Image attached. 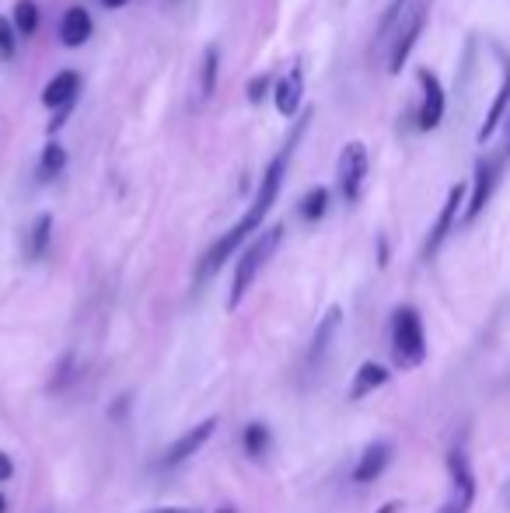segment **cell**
I'll use <instances>...</instances> for the list:
<instances>
[{
	"label": "cell",
	"instance_id": "9c48e42d",
	"mask_svg": "<svg viewBox=\"0 0 510 513\" xmlns=\"http://www.w3.org/2000/svg\"><path fill=\"white\" fill-rule=\"evenodd\" d=\"M416 81H420V91H423V102H420V112H416V126L423 133L437 130L444 119V109H448V95H444V84L437 81L434 70L420 67L416 70Z\"/></svg>",
	"mask_w": 510,
	"mask_h": 513
},
{
	"label": "cell",
	"instance_id": "4dcf8cb0",
	"mask_svg": "<svg viewBox=\"0 0 510 513\" xmlns=\"http://www.w3.org/2000/svg\"><path fill=\"white\" fill-rule=\"evenodd\" d=\"M102 4L109 7V11H116V7H126V4H130V0H102Z\"/></svg>",
	"mask_w": 510,
	"mask_h": 513
},
{
	"label": "cell",
	"instance_id": "ba28073f",
	"mask_svg": "<svg viewBox=\"0 0 510 513\" xmlns=\"http://www.w3.org/2000/svg\"><path fill=\"white\" fill-rule=\"evenodd\" d=\"M423 25H427V4L420 0V4L409 7V14L402 18L399 32H395V39L388 42V74H399V70L406 67L416 39L423 35Z\"/></svg>",
	"mask_w": 510,
	"mask_h": 513
},
{
	"label": "cell",
	"instance_id": "e0dca14e",
	"mask_svg": "<svg viewBox=\"0 0 510 513\" xmlns=\"http://www.w3.org/2000/svg\"><path fill=\"white\" fill-rule=\"evenodd\" d=\"M388 377H392L388 367H381V363H364L350 384V402H360V398H367L371 391H378L381 384H388Z\"/></svg>",
	"mask_w": 510,
	"mask_h": 513
},
{
	"label": "cell",
	"instance_id": "d6986e66",
	"mask_svg": "<svg viewBox=\"0 0 510 513\" xmlns=\"http://www.w3.org/2000/svg\"><path fill=\"white\" fill-rule=\"evenodd\" d=\"M49 241H53V217L49 213H39L35 224L28 227V238H25V255L28 259H42L49 252Z\"/></svg>",
	"mask_w": 510,
	"mask_h": 513
},
{
	"label": "cell",
	"instance_id": "3957f363",
	"mask_svg": "<svg viewBox=\"0 0 510 513\" xmlns=\"http://www.w3.org/2000/svg\"><path fill=\"white\" fill-rule=\"evenodd\" d=\"M388 336H392V360L402 370H416L427 360V329H423V318L416 308L402 304L392 311V325H388Z\"/></svg>",
	"mask_w": 510,
	"mask_h": 513
},
{
	"label": "cell",
	"instance_id": "9a60e30c",
	"mask_svg": "<svg viewBox=\"0 0 510 513\" xmlns=\"http://www.w3.org/2000/svg\"><path fill=\"white\" fill-rule=\"evenodd\" d=\"M91 32H95V21H91L88 7H81V4L67 7V14H63V21H60V42H63V46L81 49L84 42L91 39Z\"/></svg>",
	"mask_w": 510,
	"mask_h": 513
},
{
	"label": "cell",
	"instance_id": "52a82bcc",
	"mask_svg": "<svg viewBox=\"0 0 510 513\" xmlns=\"http://www.w3.org/2000/svg\"><path fill=\"white\" fill-rule=\"evenodd\" d=\"M465 196H469V185H462V182L448 189V199H444L441 213H437L434 227H430V234H427V245H423V259H427V262L441 252L444 241H448V234L455 231L458 213H465Z\"/></svg>",
	"mask_w": 510,
	"mask_h": 513
},
{
	"label": "cell",
	"instance_id": "7402d4cb",
	"mask_svg": "<svg viewBox=\"0 0 510 513\" xmlns=\"http://www.w3.org/2000/svg\"><path fill=\"white\" fill-rule=\"evenodd\" d=\"M217 74H221V49L207 46V49H203V67H200V91H203V98H214Z\"/></svg>",
	"mask_w": 510,
	"mask_h": 513
},
{
	"label": "cell",
	"instance_id": "d6a6232c",
	"mask_svg": "<svg viewBox=\"0 0 510 513\" xmlns=\"http://www.w3.org/2000/svg\"><path fill=\"white\" fill-rule=\"evenodd\" d=\"M0 513H7V500H4V496H0Z\"/></svg>",
	"mask_w": 510,
	"mask_h": 513
},
{
	"label": "cell",
	"instance_id": "603a6c76",
	"mask_svg": "<svg viewBox=\"0 0 510 513\" xmlns=\"http://www.w3.org/2000/svg\"><path fill=\"white\" fill-rule=\"evenodd\" d=\"M329 189L325 185H315V189H308L304 192V199H301V217L308 220V224H315V220H322L325 217V210H329Z\"/></svg>",
	"mask_w": 510,
	"mask_h": 513
},
{
	"label": "cell",
	"instance_id": "30bf717a",
	"mask_svg": "<svg viewBox=\"0 0 510 513\" xmlns=\"http://www.w3.org/2000/svg\"><path fill=\"white\" fill-rule=\"evenodd\" d=\"M497 60H500V88H497V95H493L490 112L483 116V126H479V144L493 140V133L504 126V119L510 112V56L504 49H497Z\"/></svg>",
	"mask_w": 510,
	"mask_h": 513
},
{
	"label": "cell",
	"instance_id": "4fadbf2b",
	"mask_svg": "<svg viewBox=\"0 0 510 513\" xmlns=\"http://www.w3.org/2000/svg\"><path fill=\"white\" fill-rule=\"evenodd\" d=\"M77 91H81V74H77V70H60V74L42 88V105L56 112H67L70 105H74Z\"/></svg>",
	"mask_w": 510,
	"mask_h": 513
},
{
	"label": "cell",
	"instance_id": "d4e9b609",
	"mask_svg": "<svg viewBox=\"0 0 510 513\" xmlns=\"http://www.w3.org/2000/svg\"><path fill=\"white\" fill-rule=\"evenodd\" d=\"M18 53V32L11 18H0V60H14Z\"/></svg>",
	"mask_w": 510,
	"mask_h": 513
},
{
	"label": "cell",
	"instance_id": "8992f818",
	"mask_svg": "<svg viewBox=\"0 0 510 513\" xmlns=\"http://www.w3.org/2000/svg\"><path fill=\"white\" fill-rule=\"evenodd\" d=\"M448 475H451V493L437 513H469L472 503H476V475H472V465L462 451L448 454Z\"/></svg>",
	"mask_w": 510,
	"mask_h": 513
},
{
	"label": "cell",
	"instance_id": "7c38bea8",
	"mask_svg": "<svg viewBox=\"0 0 510 513\" xmlns=\"http://www.w3.org/2000/svg\"><path fill=\"white\" fill-rule=\"evenodd\" d=\"M214 430H217V419L214 416L203 419L200 426H193L189 433H182V437L175 440L172 447H168V454H165V461H161V465H165V468H179L182 461H189L203 444H207L210 437H214Z\"/></svg>",
	"mask_w": 510,
	"mask_h": 513
},
{
	"label": "cell",
	"instance_id": "8fae6325",
	"mask_svg": "<svg viewBox=\"0 0 510 513\" xmlns=\"http://www.w3.org/2000/svg\"><path fill=\"white\" fill-rule=\"evenodd\" d=\"M301 98H304V60H290L287 74H280L273 84V105L280 116L290 119L301 109Z\"/></svg>",
	"mask_w": 510,
	"mask_h": 513
},
{
	"label": "cell",
	"instance_id": "4316f807",
	"mask_svg": "<svg viewBox=\"0 0 510 513\" xmlns=\"http://www.w3.org/2000/svg\"><path fill=\"white\" fill-rule=\"evenodd\" d=\"M497 154L510 165V112H507V119H504V144H500V151H497Z\"/></svg>",
	"mask_w": 510,
	"mask_h": 513
},
{
	"label": "cell",
	"instance_id": "5b68a950",
	"mask_svg": "<svg viewBox=\"0 0 510 513\" xmlns=\"http://www.w3.org/2000/svg\"><path fill=\"white\" fill-rule=\"evenodd\" d=\"M507 161L500 158V154H490V158H479L476 161V178H472V189H469V203H465V224H472V220L479 217V213L490 206L493 192H497L500 185V175H504Z\"/></svg>",
	"mask_w": 510,
	"mask_h": 513
},
{
	"label": "cell",
	"instance_id": "f1b7e54d",
	"mask_svg": "<svg viewBox=\"0 0 510 513\" xmlns=\"http://www.w3.org/2000/svg\"><path fill=\"white\" fill-rule=\"evenodd\" d=\"M266 77H259V81H255L252 84V88H249V98H252V102H259V98H262V91H266Z\"/></svg>",
	"mask_w": 510,
	"mask_h": 513
},
{
	"label": "cell",
	"instance_id": "1f68e13d",
	"mask_svg": "<svg viewBox=\"0 0 510 513\" xmlns=\"http://www.w3.org/2000/svg\"><path fill=\"white\" fill-rule=\"evenodd\" d=\"M399 510H402V503H385L378 513H399Z\"/></svg>",
	"mask_w": 510,
	"mask_h": 513
},
{
	"label": "cell",
	"instance_id": "277c9868",
	"mask_svg": "<svg viewBox=\"0 0 510 513\" xmlns=\"http://www.w3.org/2000/svg\"><path fill=\"white\" fill-rule=\"evenodd\" d=\"M367 171H371V154H367L364 140H350L339 151V165H336V178H339V192H343L346 203H357L360 192H364Z\"/></svg>",
	"mask_w": 510,
	"mask_h": 513
},
{
	"label": "cell",
	"instance_id": "6da1fadb",
	"mask_svg": "<svg viewBox=\"0 0 510 513\" xmlns=\"http://www.w3.org/2000/svg\"><path fill=\"white\" fill-rule=\"evenodd\" d=\"M308 119L311 116H304L301 123L290 130V137H287V144H283V151L276 154L273 161L266 165V175H262V182H259V189H255V199H252V206H249V213H245L242 220H238L235 227H231L224 238H217L214 245H210V252L203 255V266H200V276L207 280V276H214L217 269L224 266V262L231 259V255L238 252V248H245L249 241L259 234V227H262V220L269 217V210H273V203H276V196H280V189H283V178H287V165H290V154H294V147L301 144V137H304V130H308Z\"/></svg>",
	"mask_w": 510,
	"mask_h": 513
},
{
	"label": "cell",
	"instance_id": "5bb4252c",
	"mask_svg": "<svg viewBox=\"0 0 510 513\" xmlns=\"http://www.w3.org/2000/svg\"><path fill=\"white\" fill-rule=\"evenodd\" d=\"M388 461H392V444L374 440V444L360 454L357 468H353V482H357V486H371V482H378L381 475H385Z\"/></svg>",
	"mask_w": 510,
	"mask_h": 513
},
{
	"label": "cell",
	"instance_id": "2e32d148",
	"mask_svg": "<svg viewBox=\"0 0 510 513\" xmlns=\"http://www.w3.org/2000/svg\"><path fill=\"white\" fill-rule=\"evenodd\" d=\"M339 322H343V311H339V308L325 311L322 325H318V332H315V342H311V349H308V370H311V374H318V367H322L325 356H329V346H332V339H336Z\"/></svg>",
	"mask_w": 510,
	"mask_h": 513
},
{
	"label": "cell",
	"instance_id": "ffe728a7",
	"mask_svg": "<svg viewBox=\"0 0 510 513\" xmlns=\"http://www.w3.org/2000/svg\"><path fill=\"white\" fill-rule=\"evenodd\" d=\"M242 447H245V458L262 461L269 451H273V433H269L266 423H249L242 433Z\"/></svg>",
	"mask_w": 510,
	"mask_h": 513
},
{
	"label": "cell",
	"instance_id": "cb8c5ba5",
	"mask_svg": "<svg viewBox=\"0 0 510 513\" xmlns=\"http://www.w3.org/2000/svg\"><path fill=\"white\" fill-rule=\"evenodd\" d=\"M11 21H14V32L18 35H25V39L35 35V28H39V4H35V0H18Z\"/></svg>",
	"mask_w": 510,
	"mask_h": 513
},
{
	"label": "cell",
	"instance_id": "7a4b0ae2",
	"mask_svg": "<svg viewBox=\"0 0 510 513\" xmlns=\"http://www.w3.org/2000/svg\"><path fill=\"white\" fill-rule=\"evenodd\" d=\"M280 241H283V224H269L242 248V259H238V266H235V280H231V297H228L231 311L245 301V294H249L252 283L259 280V273L266 269V262L276 255Z\"/></svg>",
	"mask_w": 510,
	"mask_h": 513
},
{
	"label": "cell",
	"instance_id": "83f0119b",
	"mask_svg": "<svg viewBox=\"0 0 510 513\" xmlns=\"http://www.w3.org/2000/svg\"><path fill=\"white\" fill-rule=\"evenodd\" d=\"M14 475V465H11V458H7L4 451H0V482H7Z\"/></svg>",
	"mask_w": 510,
	"mask_h": 513
},
{
	"label": "cell",
	"instance_id": "484cf974",
	"mask_svg": "<svg viewBox=\"0 0 510 513\" xmlns=\"http://www.w3.org/2000/svg\"><path fill=\"white\" fill-rule=\"evenodd\" d=\"M70 367H74V360H70V356H63L60 370H56V381H53V391H63V388H67V381H70V377H74V370H70Z\"/></svg>",
	"mask_w": 510,
	"mask_h": 513
},
{
	"label": "cell",
	"instance_id": "ac0fdd59",
	"mask_svg": "<svg viewBox=\"0 0 510 513\" xmlns=\"http://www.w3.org/2000/svg\"><path fill=\"white\" fill-rule=\"evenodd\" d=\"M409 7H413V0H392V4L385 7V14H381V21H378V32H374V49H381L385 42L395 39V32H399Z\"/></svg>",
	"mask_w": 510,
	"mask_h": 513
},
{
	"label": "cell",
	"instance_id": "f546056e",
	"mask_svg": "<svg viewBox=\"0 0 510 513\" xmlns=\"http://www.w3.org/2000/svg\"><path fill=\"white\" fill-rule=\"evenodd\" d=\"M147 513H196V510H186V507H158V510H147Z\"/></svg>",
	"mask_w": 510,
	"mask_h": 513
},
{
	"label": "cell",
	"instance_id": "44dd1931",
	"mask_svg": "<svg viewBox=\"0 0 510 513\" xmlns=\"http://www.w3.org/2000/svg\"><path fill=\"white\" fill-rule=\"evenodd\" d=\"M63 168H67V151H63L56 140H49V144L42 147V158H39V168H35V178H39V182H53Z\"/></svg>",
	"mask_w": 510,
	"mask_h": 513
}]
</instances>
